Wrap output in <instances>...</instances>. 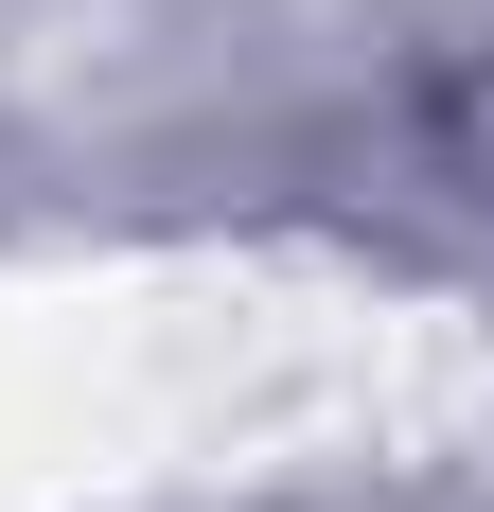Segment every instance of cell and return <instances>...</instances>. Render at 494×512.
<instances>
[{
	"label": "cell",
	"mask_w": 494,
	"mask_h": 512,
	"mask_svg": "<svg viewBox=\"0 0 494 512\" xmlns=\"http://www.w3.org/2000/svg\"><path fill=\"white\" fill-rule=\"evenodd\" d=\"M406 142H424V177H459L494 212V36H442L406 71Z\"/></svg>",
	"instance_id": "obj_1"
}]
</instances>
